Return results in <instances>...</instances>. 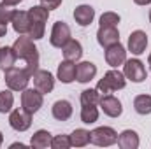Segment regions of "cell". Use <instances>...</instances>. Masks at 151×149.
Returning a JSON list of instances; mask_svg holds the SVG:
<instances>
[{"label":"cell","mask_w":151,"mask_h":149,"mask_svg":"<svg viewBox=\"0 0 151 149\" xmlns=\"http://www.w3.org/2000/svg\"><path fill=\"white\" fill-rule=\"evenodd\" d=\"M12 49L16 53V58L25 62L23 67L32 75L35 74L39 70V49L34 44V39H30L28 35H19L14 40Z\"/></svg>","instance_id":"6da1fadb"},{"label":"cell","mask_w":151,"mask_h":149,"mask_svg":"<svg viewBox=\"0 0 151 149\" xmlns=\"http://www.w3.org/2000/svg\"><path fill=\"white\" fill-rule=\"evenodd\" d=\"M28 16H30L28 37L34 39V40H40L46 34V23L49 18V11L44 5H34L28 9Z\"/></svg>","instance_id":"7a4b0ae2"},{"label":"cell","mask_w":151,"mask_h":149,"mask_svg":"<svg viewBox=\"0 0 151 149\" xmlns=\"http://www.w3.org/2000/svg\"><path fill=\"white\" fill-rule=\"evenodd\" d=\"M4 81L9 90L23 91L25 88H28V82L32 81V74L25 67H11L4 72Z\"/></svg>","instance_id":"3957f363"},{"label":"cell","mask_w":151,"mask_h":149,"mask_svg":"<svg viewBox=\"0 0 151 149\" xmlns=\"http://www.w3.org/2000/svg\"><path fill=\"white\" fill-rule=\"evenodd\" d=\"M127 86V77L123 72L116 70V69H111L107 70L104 77L97 82V90L100 91V95H109L113 91H118V90H123Z\"/></svg>","instance_id":"277c9868"},{"label":"cell","mask_w":151,"mask_h":149,"mask_svg":"<svg viewBox=\"0 0 151 149\" xmlns=\"http://www.w3.org/2000/svg\"><path fill=\"white\" fill-rule=\"evenodd\" d=\"M90 142L99 148H109L118 142V133L111 126H99L90 132Z\"/></svg>","instance_id":"5b68a950"},{"label":"cell","mask_w":151,"mask_h":149,"mask_svg":"<svg viewBox=\"0 0 151 149\" xmlns=\"http://www.w3.org/2000/svg\"><path fill=\"white\" fill-rule=\"evenodd\" d=\"M42 104H44V95L37 88H25L21 91V107L27 112L35 114L42 107Z\"/></svg>","instance_id":"8992f818"},{"label":"cell","mask_w":151,"mask_h":149,"mask_svg":"<svg viewBox=\"0 0 151 149\" xmlns=\"http://www.w3.org/2000/svg\"><path fill=\"white\" fill-rule=\"evenodd\" d=\"M123 74H125V77L128 81H132V82H142L148 77L144 63L141 60H137V58H130V60H127L123 63Z\"/></svg>","instance_id":"52a82bcc"},{"label":"cell","mask_w":151,"mask_h":149,"mask_svg":"<svg viewBox=\"0 0 151 149\" xmlns=\"http://www.w3.org/2000/svg\"><path fill=\"white\" fill-rule=\"evenodd\" d=\"M70 27L65 21H56L51 28V35H49V42L53 47L62 49L69 40H70Z\"/></svg>","instance_id":"ba28073f"},{"label":"cell","mask_w":151,"mask_h":149,"mask_svg":"<svg viewBox=\"0 0 151 149\" xmlns=\"http://www.w3.org/2000/svg\"><path fill=\"white\" fill-rule=\"evenodd\" d=\"M9 125L16 132H27L32 126V114L21 109H12L9 114Z\"/></svg>","instance_id":"9c48e42d"},{"label":"cell","mask_w":151,"mask_h":149,"mask_svg":"<svg viewBox=\"0 0 151 149\" xmlns=\"http://www.w3.org/2000/svg\"><path fill=\"white\" fill-rule=\"evenodd\" d=\"M106 62L113 69H118L119 65H123L127 62V49H125V46L121 42L113 44V46H109L106 49Z\"/></svg>","instance_id":"30bf717a"},{"label":"cell","mask_w":151,"mask_h":149,"mask_svg":"<svg viewBox=\"0 0 151 149\" xmlns=\"http://www.w3.org/2000/svg\"><path fill=\"white\" fill-rule=\"evenodd\" d=\"M32 81H34V88H37L42 95L51 93L55 90V77L49 70H40L39 69L37 72L32 75Z\"/></svg>","instance_id":"8fae6325"},{"label":"cell","mask_w":151,"mask_h":149,"mask_svg":"<svg viewBox=\"0 0 151 149\" xmlns=\"http://www.w3.org/2000/svg\"><path fill=\"white\" fill-rule=\"evenodd\" d=\"M99 105H100V109L104 111V114L109 116V117H119L121 112H123V105H121L119 98H116L111 93H109V95H102Z\"/></svg>","instance_id":"7c38bea8"},{"label":"cell","mask_w":151,"mask_h":149,"mask_svg":"<svg viewBox=\"0 0 151 149\" xmlns=\"http://www.w3.org/2000/svg\"><path fill=\"white\" fill-rule=\"evenodd\" d=\"M148 47V35L146 32L142 30H134L130 35H128V51L135 56L142 54Z\"/></svg>","instance_id":"4fadbf2b"},{"label":"cell","mask_w":151,"mask_h":149,"mask_svg":"<svg viewBox=\"0 0 151 149\" xmlns=\"http://www.w3.org/2000/svg\"><path fill=\"white\" fill-rule=\"evenodd\" d=\"M97 42L104 49H107L113 44H118L119 42L118 27H99V30H97Z\"/></svg>","instance_id":"5bb4252c"},{"label":"cell","mask_w":151,"mask_h":149,"mask_svg":"<svg viewBox=\"0 0 151 149\" xmlns=\"http://www.w3.org/2000/svg\"><path fill=\"white\" fill-rule=\"evenodd\" d=\"M97 75V65L91 62H79L76 65V81L81 84L90 82Z\"/></svg>","instance_id":"9a60e30c"},{"label":"cell","mask_w":151,"mask_h":149,"mask_svg":"<svg viewBox=\"0 0 151 149\" xmlns=\"http://www.w3.org/2000/svg\"><path fill=\"white\" fill-rule=\"evenodd\" d=\"M74 19L79 27H88L95 19V9L88 4H81L74 9Z\"/></svg>","instance_id":"2e32d148"},{"label":"cell","mask_w":151,"mask_h":149,"mask_svg":"<svg viewBox=\"0 0 151 149\" xmlns=\"http://www.w3.org/2000/svg\"><path fill=\"white\" fill-rule=\"evenodd\" d=\"M12 28L18 35H28V30H30V16H28V11H16L12 19Z\"/></svg>","instance_id":"e0dca14e"},{"label":"cell","mask_w":151,"mask_h":149,"mask_svg":"<svg viewBox=\"0 0 151 149\" xmlns=\"http://www.w3.org/2000/svg\"><path fill=\"white\" fill-rule=\"evenodd\" d=\"M56 77H58V81L63 82V84L74 82L76 81V63L74 62H69V60H63V62L58 65Z\"/></svg>","instance_id":"ac0fdd59"},{"label":"cell","mask_w":151,"mask_h":149,"mask_svg":"<svg viewBox=\"0 0 151 149\" xmlns=\"http://www.w3.org/2000/svg\"><path fill=\"white\" fill-rule=\"evenodd\" d=\"M51 114L56 121H67L72 116V104L69 100H56L51 107Z\"/></svg>","instance_id":"d6986e66"},{"label":"cell","mask_w":151,"mask_h":149,"mask_svg":"<svg viewBox=\"0 0 151 149\" xmlns=\"http://www.w3.org/2000/svg\"><path fill=\"white\" fill-rule=\"evenodd\" d=\"M62 53H63V60H69V62H79L83 58V46L79 40L70 39L63 47H62Z\"/></svg>","instance_id":"ffe728a7"},{"label":"cell","mask_w":151,"mask_h":149,"mask_svg":"<svg viewBox=\"0 0 151 149\" xmlns=\"http://www.w3.org/2000/svg\"><path fill=\"white\" fill-rule=\"evenodd\" d=\"M141 144L139 135L135 130H123L118 135V146L121 149H137Z\"/></svg>","instance_id":"44dd1931"},{"label":"cell","mask_w":151,"mask_h":149,"mask_svg":"<svg viewBox=\"0 0 151 149\" xmlns=\"http://www.w3.org/2000/svg\"><path fill=\"white\" fill-rule=\"evenodd\" d=\"M51 133L47 130H37L32 139H30V146L34 149H46V148H51Z\"/></svg>","instance_id":"7402d4cb"},{"label":"cell","mask_w":151,"mask_h":149,"mask_svg":"<svg viewBox=\"0 0 151 149\" xmlns=\"http://www.w3.org/2000/svg\"><path fill=\"white\" fill-rule=\"evenodd\" d=\"M16 60H18V58H16V53H14L12 46H11V47H9V46L0 47V70H2V72H5L7 69L14 67Z\"/></svg>","instance_id":"603a6c76"},{"label":"cell","mask_w":151,"mask_h":149,"mask_svg":"<svg viewBox=\"0 0 151 149\" xmlns=\"http://www.w3.org/2000/svg\"><path fill=\"white\" fill-rule=\"evenodd\" d=\"M134 109L141 116L151 114V95H137L134 98Z\"/></svg>","instance_id":"cb8c5ba5"},{"label":"cell","mask_w":151,"mask_h":149,"mask_svg":"<svg viewBox=\"0 0 151 149\" xmlns=\"http://www.w3.org/2000/svg\"><path fill=\"white\" fill-rule=\"evenodd\" d=\"M70 144L74 148H84L90 144V132L84 128H76L70 133Z\"/></svg>","instance_id":"d4e9b609"},{"label":"cell","mask_w":151,"mask_h":149,"mask_svg":"<svg viewBox=\"0 0 151 149\" xmlns=\"http://www.w3.org/2000/svg\"><path fill=\"white\" fill-rule=\"evenodd\" d=\"M102 95L97 88H88L81 91V105H99Z\"/></svg>","instance_id":"484cf974"},{"label":"cell","mask_w":151,"mask_h":149,"mask_svg":"<svg viewBox=\"0 0 151 149\" xmlns=\"http://www.w3.org/2000/svg\"><path fill=\"white\" fill-rule=\"evenodd\" d=\"M81 121L84 125H93L99 121V109L97 105H83L81 107Z\"/></svg>","instance_id":"4316f807"},{"label":"cell","mask_w":151,"mask_h":149,"mask_svg":"<svg viewBox=\"0 0 151 149\" xmlns=\"http://www.w3.org/2000/svg\"><path fill=\"white\" fill-rule=\"evenodd\" d=\"M12 105H14V95H12V90H4L0 91V114H7V112L12 111Z\"/></svg>","instance_id":"83f0119b"},{"label":"cell","mask_w":151,"mask_h":149,"mask_svg":"<svg viewBox=\"0 0 151 149\" xmlns=\"http://www.w3.org/2000/svg\"><path fill=\"white\" fill-rule=\"evenodd\" d=\"M14 12H16V9H14V5H11V4H7V2H0V23H11V19H12V16H14Z\"/></svg>","instance_id":"f1b7e54d"},{"label":"cell","mask_w":151,"mask_h":149,"mask_svg":"<svg viewBox=\"0 0 151 149\" xmlns=\"http://www.w3.org/2000/svg\"><path fill=\"white\" fill-rule=\"evenodd\" d=\"M119 14H116L113 11H107V12H104L102 16H100V19H99V23H100V27H118L119 25Z\"/></svg>","instance_id":"f546056e"},{"label":"cell","mask_w":151,"mask_h":149,"mask_svg":"<svg viewBox=\"0 0 151 149\" xmlns=\"http://www.w3.org/2000/svg\"><path fill=\"white\" fill-rule=\"evenodd\" d=\"M51 148L53 149H69L72 148V144H70V135H55L53 139H51Z\"/></svg>","instance_id":"4dcf8cb0"},{"label":"cell","mask_w":151,"mask_h":149,"mask_svg":"<svg viewBox=\"0 0 151 149\" xmlns=\"http://www.w3.org/2000/svg\"><path fill=\"white\" fill-rule=\"evenodd\" d=\"M62 2L63 0H40V5H44L47 11H55L62 5Z\"/></svg>","instance_id":"1f68e13d"},{"label":"cell","mask_w":151,"mask_h":149,"mask_svg":"<svg viewBox=\"0 0 151 149\" xmlns=\"http://www.w3.org/2000/svg\"><path fill=\"white\" fill-rule=\"evenodd\" d=\"M5 35H7V25L0 23V37H5Z\"/></svg>","instance_id":"d6a6232c"},{"label":"cell","mask_w":151,"mask_h":149,"mask_svg":"<svg viewBox=\"0 0 151 149\" xmlns=\"http://www.w3.org/2000/svg\"><path fill=\"white\" fill-rule=\"evenodd\" d=\"M137 5H150L151 4V0H134Z\"/></svg>","instance_id":"836d02e7"},{"label":"cell","mask_w":151,"mask_h":149,"mask_svg":"<svg viewBox=\"0 0 151 149\" xmlns=\"http://www.w3.org/2000/svg\"><path fill=\"white\" fill-rule=\"evenodd\" d=\"M4 2H7V4H11V5H18V4L23 2V0H4Z\"/></svg>","instance_id":"e575fe53"},{"label":"cell","mask_w":151,"mask_h":149,"mask_svg":"<svg viewBox=\"0 0 151 149\" xmlns=\"http://www.w3.org/2000/svg\"><path fill=\"white\" fill-rule=\"evenodd\" d=\"M11 148H25V144H19V142H14V144H11Z\"/></svg>","instance_id":"d590c367"},{"label":"cell","mask_w":151,"mask_h":149,"mask_svg":"<svg viewBox=\"0 0 151 149\" xmlns=\"http://www.w3.org/2000/svg\"><path fill=\"white\" fill-rule=\"evenodd\" d=\"M148 65H150V70H151V53H150V56H148Z\"/></svg>","instance_id":"8d00e7d4"},{"label":"cell","mask_w":151,"mask_h":149,"mask_svg":"<svg viewBox=\"0 0 151 149\" xmlns=\"http://www.w3.org/2000/svg\"><path fill=\"white\" fill-rule=\"evenodd\" d=\"M2 142H4V135H2V132H0V146H2Z\"/></svg>","instance_id":"74e56055"},{"label":"cell","mask_w":151,"mask_h":149,"mask_svg":"<svg viewBox=\"0 0 151 149\" xmlns=\"http://www.w3.org/2000/svg\"><path fill=\"white\" fill-rule=\"evenodd\" d=\"M150 21H151V11H150Z\"/></svg>","instance_id":"f35d334b"}]
</instances>
